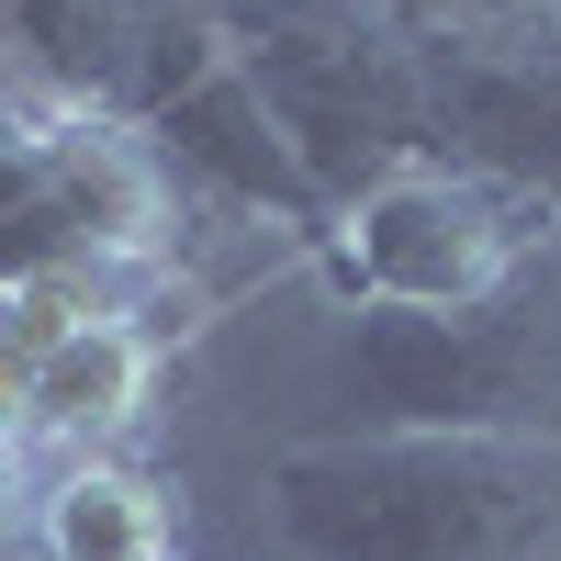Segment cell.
I'll return each mask as SVG.
<instances>
[{
	"label": "cell",
	"instance_id": "obj_1",
	"mask_svg": "<svg viewBox=\"0 0 561 561\" xmlns=\"http://www.w3.org/2000/svg\"><path fill=\"white\" fill-rule=\"evenodd\" d=\"M259 517L293 561H561V438L325 427L259 460Z\"/></svg>",
	"mask_w": 561,
	"mask_h": 561
},
{
	"label": "cell",
	"instance_id": "obj_2",
	"mask_svg": "<svg viewBox=\"0 0 561 561\" xmlns=\"http://www.w3.org/2000/svg\"><path fill=\"white\" fill-rule=\"evenodd\" d=\"M214 12L325 214L427 158V45L404 12L382 0H214Z\"/></svg>",
	"mask_w": 561,
	"mask_h": 561
},
{
	"label": "cell",
	"instance_id": "obj_3",
	"mask_svg": "<svg viewBox=\"0 0 561 561\" xmlns=\"http://www.w3.org/2000/svg\"><path fill=\"white\" fill-rule=\"evenodd\" d=\"M180 192L158 147L113 113L0 90V280H135L169 293Z\"/></svg>",
	"mask_w": 561,
	"mask_h": 561
},
{
	"label": "cell",
	"instance_id": "obj_4",
	"mask_svg": "<svg viewBox=\"0 0 561 561\" xmlns=\"http://www.w3.org/2000/svg\"><path fill=\"white\" fill-rule=\"evenodd\" d=\"M325 393L359 427H494L561 438V248L460 314H348Z\"/></svg>",
	"mask_w": 561,
	"mask_h": 561
},
{
	"label": "cell",
	"instance_id": "obj_5",
	"mask_svg": "<svg viewBox=\"0 0 561 561\" xmlns=\"http://www.w3.org/2000/svg\"><path fill=\"white\" fill-rule=\"evenodd\" d=\"M550 248H561L550 203L472 180L449 158H415L348 214H325L314 270L348 314H460V304H494L505 280H528Z\"/></svg>",
	"mask_w": 561,
	"mask_h": 561
},
{
	"label": "cell",
	"instance_id": "obj_6",
	"mask_svg": "<svg viewBox=\"0 0 561 561\" xmlns=\"http://www.w3.org/2000/svg\"><path fill=\"white\" fill-rule=\"evenodd\" d=\"M415 45H427V158L561 214V23L415 34Z\"/></svg>",
	"mask_w": 561,
	"mask_h": 561
},
{
	"label": "cell",
	"instance_id": "obj_7",
	"mask_svg": "<svg viewBox=\"0 0 561 561\" xmlns=\"http://www.w3.org/2000/svg\"><path fill=\"white\" fill-rule=\"evenodd\" d=\"M135 135L158 147V169H169L180 214H225V225H259V237H280L293 259H314V237H325V203H314L304 158L280 147L270 102L248 90L237 45H225V68H203V79L180 90V102H169L158 124H135Z\"/></svg>",
	"mask_w": 561,
	"mask_h": 561
},
{
	"label": "cell",
	"instance_id": "obj_8",
	"mask_svg": "<svg viewBox=\"0 0 561 561\" xmlns=\"http://www.w3.org/2000/svg\"><path fill=\"white\" fill-rule=\"evenodd\" d=\"M158 304H113L68 325L34 370V404H23V460H113L135 427H147V393H158Z\"/></svg>",
	"mask_w": 561,
	"mask_h": 561
},
{
	"label": "cell",
	"instance_id": "obj_9",
	"mask_svg": "<svg viewBox=\"0 0 561 561\" xmlns=\"http://www.w3.org/2000/svg\"><path fill=\"white\" fill-rule=\"evenodd\" d=\"M34 561H180L169 483L135 460H45L34 472Z\"/></svg>",
	"mask_w": 561,
	"mask_h": 561
},
{
	"label": "cell",
	"instance_id": "obj_10",
	"mask_svg": "<svg viewBox=\"0 0 561 561\" xmlns=\"http://www.w3.org/2000/svg\"><path fill=\"white\" fill-rule=\"evenodd\" d=\"M135 23H147V0H23V12H0L12 90H34V102H79V113H113V102H124Z\"/></svg>",
	"mask_w": 561,
	"mask_h": 561
},
{
	"label": "cell",
	"instance_id": "obj_11",
	"mask_svg": "<svg viewBox=\"0 0 561 561\" xmlns=\"http://www.w3.org/2000/svg\"><path fill=\"white\" fill-rule=\"evenodd\" d=\"M113 304H158V293H135V280H0V438L12 449H23V404H34L45 348Z\"/></svg>",
	"mask_w": 561,
	"mask_h": 561
},
{
	"label": "cell",
	"instance_id": "obj_12",
	"mask_svg": "<svg viewBox=\"0 0 561 561\" xmlns=\"http://www.w3.org/2000/svg\"><path fill=\"white\" fill-rule=\"evenodd\" d=\"M528 23H561V0H427L415 34H528Z\"/></svg>",
	"mask_w": 561,
	"mask_h": 561
},
{
	"label": "cell",
	"instance_id": "obj_13",
	"mask_svg": "<svg viewBox=\"0 0 561 561\" xmlns=\"http://www.w3.org/2000/svg\"><path fill=\"white\" fill-rule=\"evenodd\" d=\"M0 550H34V460L0 438Z\"/></svg>",
	"mask_w": 561,
	"mask_h": 561
},
{
	"label": "cell",
	"instance_id": "obj_14",
	"mask_svg": "<svg viewBox=\"0 0 561 561\" xmlns=\"http://www.w3.org/2000/svg\"><path fill=\"white\" fill-rule=\"evenodd\" d=\"M382 12H404V23H427V0H382Z\"/></svg>",
	"mask_w": 561,
	"mask_h": 561
},
{
	"label": "cell",
	"instance_id": "obj_15",
	"mask_svg": "<svg viewBox=\"0 0 561 561\" xmlns=\"http://www.w3.org/2000/svg\"><path fill=\"white\" fill-rule=\"evenodd\" d=\"M0 12H23V0H0Z\"/></svg>",
	"mask_w": 561,
	"mask_h": 561
},
{
	"label": "cell",
	"instance_id": "obj_16",
	"mask_svg": "<svg viewBox=\"0 0 561 561\" xmlns=\"http://www.w3.org/2000/svg\"><path fill=\"white\" fill-rule=\"evenodd\" d=\"M0 561H23V550H0Z\"/></svg>",
	"mask_w": 561,
	"mask_h": 561
},
{
	"label": "cell",
	"instance_id": "obj_17",
	"mask_svg": "<svg viewBox=\"0 0 561 561\" xmlns=\"http://www.w3.org/2000/svg\"><path fill=\"white\" fill-rule=\"evenodd\" d=\"M180 561H192V550H180Z\"/></svg>",
	"mask_w": 561,
	"mask_h": 561
}]
</instances>
